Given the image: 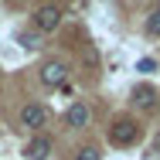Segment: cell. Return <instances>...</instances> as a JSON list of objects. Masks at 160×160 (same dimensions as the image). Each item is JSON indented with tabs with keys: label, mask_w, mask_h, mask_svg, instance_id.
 <instances>
[{
	"label": "cell",
	"mask_w": 160,
	"mask_h": 160,
	"mask_svg": "<svg viewBox=\"0 0 160 160\" xmlns=\"http://www.w3.org/2000/svg\"><path fill=\"white\" fill-rule=\"evenodd\" d=\"M136 136H140L136 119H116L112 129H109V140H112L116 147H129V143H136Z\"/></svg>",
	"instance_id": "1"
},
{
	"label": "cell",
	"mask_w": 160,
	"mask_h": 160,
	"mask_svg": "<svg viewBox=\"0 0 160 160\" xmlns=\"http://www.w3.org/2000/svg\"><path fill=\"white\" fill-rule=\"evenodd\" d=\"M68 62H62V58H51V62H44V68H41V82L44 85H65V78H68Z\"/></svg>",
	"instance_id": "2"
},
{
	"label": "cell",
	"mask_w": 160,
	"mask_h": 160,
	"mask_svg": "<svg viewBox=\"0 0 160 160\" xmlns=\"http://www.w3.org/2000/svg\"><path fill=\"white\" fill-rule=\"evenodd\" d=\"M34 24H38V31H55L58 24H62V10L58 7H41L38 14H34Z\"/></svg>",
	"instance_id": "3"
},
{
	"label": "cell",
	"mask_w": 160,
	"mask_h": 160,
	"mask_svg": "<svg viewBox=\"0 0 160 160\" xmlns=\"http://www.w3.org/2000/svg\"><path fill=\"white\" fill-rule=\"evenodd\" d=\"M44 119H48V112H44V106H38V102H31V106L21 109V123H24L28 129H41Z\"/></svg>",
	"instance_id": "4"
},
{
	"label": "cell",
	"mask_w": 160,
	"mask_h": 160,
	"mask_svg": "<svg viewBox=\"0 0 160 160\" xmlns=\"http://www.w3.org/2000/svg\"><path fill=\"white\" fill-rule=\"evenodd\" d=\"M65 123L75 126V129H82L85 123H89V106H85V102H72L68 112H65Z\"/></svg>",
	"instance_id": "5"
},
{
	"label": "cell",
	"mask_w": 160,
	"mask_h": 160,
	"mask_svg": "<svg viewBox=\"0 0 160 160\" xmlns=\"http://www.w3.org/2000/svg\"><path fill=\"white\" fill-rule=\"evenodd\" d=\"M133 102H136V109H153L157 106V92L150 85H136L133 89Z\"/></svg>",
	"instance_id": "6"
},
{
	"label": "cell",
	"mask_w": 160,
	"mask_h": 160,
	"mask_svg": "<svg viewBox=\"0 0 160 160\" xmlns=\"http://www.w3.org/2000/svg\"><path fill=\"white\" fill-rule=\"evenodd\" d=\"M24 153H28L31 160H44L48 153H51V143H48L44 136H38V140H31V143H28V150H24Z\"/></svg>",
	"instance_id": "7"
},
{
	"label": "cell",
	"mask_w": 160,
	"mask_h": 160,
	"mask_svg": "<svg viewBox=\"0 0 160 160\" xmlns=\"http://www.w3.org/2000/svg\"><path fill=\"white\" fill-rule=\"evenodd\" d=\"M147 34H150V38H160V10L150 14V21H147Z\"/></svg>",
	"instance_id": "8"
},
{
	"label": "cell",
	"mask_w": 160,
	"mask_h": 160,
	"mask_svg": "<svg viewBox=\"0 0 160 160\" xmlns=\"http://www.w3.org/2000/svg\"><path fill=\"white\" fill-rule=\"evenodd\" d=\"M75 160H102V153H99V147H82L75 153Z\"/></svg>",
	"instance_id": "9"
},
{
	"label": "cell",
	"mask_w": 160,
	"mask_h": 160,
	"mask_svg": "<svg viewBox=\"0 0 160 160\" xmlns=\"http://www.w3.org/2000/svg\"><path fill=\"white\" fill-rule=\"evenodd\" d=\"M136 72H143V75H147V72H157V62H150V58H140V62H136Z\"/></svg>",
	"instance_id": "10"
},
{
	"label": "cell",
	"mask_w": 160,
	"mask_h": 160,
	"mask_svg": "<svg viewBox=\"0 0 160 160\" xmlns=\"http://www.w3.org/2000/svg\"><path fill=\"white\" fill-rule=\"evenodd\" d=\"M150 153L160 157V133H153V140H150Z\"/></svg>",
	"instance_id": "11"
},
{
	"label": "cell",
	"mask_w": 160,
	"mask_h": 160,
	"mask_svg": "<svg viewBox=\"0 0 160 160\" xmlns=\"http://www.w3.org/2000/svg\"><path fill=\"white\" fill-rule=\"evenodd\" d=\"M157 10H160V7H157Z\"/></svg>",
	"instance_id": "12"
}]
</instances>
